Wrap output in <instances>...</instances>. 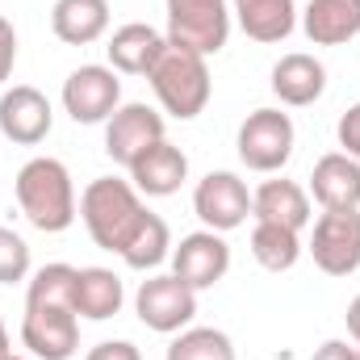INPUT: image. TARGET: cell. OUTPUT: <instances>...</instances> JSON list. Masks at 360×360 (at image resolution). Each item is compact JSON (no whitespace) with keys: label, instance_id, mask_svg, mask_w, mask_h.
<instances>
[{"label":"cell","instance_id":"obj_10","mask_svg":"<svg viewBox=\"0 0 360 360\" xmlns=\"http://www.w3.org/2000/svg\"><path fill=\"white\" fill-rule=\"evenodd\" d=\"M21 344L34 360H72L80 352V319L68 306H25Z\"/></svg>","mask_w":360,"mask_h":360},{"label":"cell","instance_id":"obj_4","mask_svg":"<svg viewBox=\"0 0 360 360\" xmlns=\"http://www.w3.org/2000/svg\"><path fill=\"white\" fill-rule=\"evenodd\" d=\"M172 46L193 55H218L231 38V4L226 0H168V34Z\"/></svg>","mask_w":360,"mask_h":360},{"label":"cell","instance_id":"obj_2","mask_svg":"<svg viewBox=\"0 0 360 360\" xmlns=\"http://www.w3.org/2000/svg\"><path fill=\"white\" fill-rule=\"evenodd\" d=\"M80 218L89 226L92 243L101 252H126V243L134 239V231L143 226L147 218V205H143V193L130 184V180L117 176H96L80 193Z\"/></svg>","mask_w":360,"mask_h":360},{"label":"cell","instance_id":"obj_1","mask_svg":"<svg viewBox=\"0 0 360 360\" xmlns=\"http://www.w3.org/2000/svg\"><path fill=\"white\" fill-rule=\"evenodd\" d=\"M17 205L25 214V222L42 235H59L76 222V184L63 160H51V155H34L21 172H17Z\"/></svg>","mask_w":360,"mask_h":360},{"label":"cell","instance_id":"obj_25","mask_svg":"<svg viewBox=\"0 0 360 360\" xmlns=\"http://www.w3.org/2000/svg\"><path fill=\"white\" fill-rule=\"evenodd\" d=\"M164 360H235V344L218 327H184L168 344Z\"/></svg>","mask_w":360,"mask_h":360},{"label":"cell","instance_id":"obj_33","mask_svg":"<svg viewBox=\"0 0 360 360\" xmlns=\"http://www.w3.org/2000/svg\"><path fill=\"white\" fill-rule=\"evenodd\" d=\"M8 352H13V348H8V331H4V319H0V360L8 356Z\"/></svg>","mask_w":360,"mask_h":360},{"label":"cell","instance_id":"obj_22","mask_svg":"<svg viewBox=\"0 0 360 360\" xmlns=\"http://www.w3.org/2000/svg\"><path fill=\"white\" fill-rule=\"evenodd\" d=\"M126 302V289H122V276L113 269H80L76 272V297H72V310L76 319H92V323H105L122 310Z\"/></svg>","mask_w":360,"mask_h":360},{"label":"cell","instance_id":"obj_20","mask_svg":"<svg viewBox=\"0 0 360 360\" xmlns=\"http://www.w3.org/2000/svg\"><path fill=\"white\" fill-rule=\"evenodd\" d=\"M231 13L239 21V30L252 42H285L297 25V4L293 0H231Z\"/></svg>","mask_w":360,"mask_h":360},{"label":"cell","instance_id":"obj_14","mask_svg":"<svg viewBox=\"0 0 360 360\" xmlns=\"http://www.w3.org/2000/svg\"><path fill=\"white\" fill-rule=\"evenodd\" d=\"M126 172H130V184H134L143 197H172V193H180V184L188 180V155L180 151L176 143L160 139V143L147 147Z\"/></svg>","mask_w":360,"mask_h":360},{"label":"cell","instance_id":"obj_35","mask_svg":"<svg viewBox=\"0 0 360 360\" xmlns=\"http://www.w3.org/2000/svg\"><path fill=\"white\" fill-rule=\"evenodd\" d=\"M352 360H360V348H356V352H352Z\"/></svg>","mask_w":360,"mask_h":360},{"label":"cell","instance_id":"obj_3","mask_svg":"<svg viewBox=\"0 0 360 360\" xmlns=\"http://www.w3.org/2000/svg\"><path fill=\"white\" fill-rule=\"evenodd\" d=\"M151 92L155 101L164 105L168 117L176 122H193L205 105H210V92H214V80H210V63L205 55H193L184 46H172L160 55V63L151 68Z\"/></svg>","mask_w":360,"mask_h":360},{"label":"cell","instance_id":"obj_8","mask_svg":"<svg viewBox=\"0 0 360 360\" xmlns=\"http://www.w3.org/2000/svg\"><path fill=\"white\" fill-rule=\"evenodd\" d=\"M193 214L205 222V231H235L252 218V188L239 172H205L193 188Z\"/></svg>","mask_w":360,"mask_h":360},{"label":"cell","instance_id":"obj_24","mask_svg":"<svg viewBox=\"0 0 360 360\" xmlns=\"http://www.w3.org/2000/svg\"><path fill=\"white\" fill-rule=\"evenodd\" d=\"M168 256H172V231H168V222H164L160 214L147 210V218H143V226L134 231V239L126 243L122 260H126V269L147 272V269H155V264H164Z\"/></svg>","mask_w":360,"mask_h":360},{"label":"cell","instance_id":"obj_12","mask_svg":"<svg viewBox=\"0 0 360 360\" xmlns=\"http://www.w3.org/2000/svg\"><path fill=\"white\" fill-rule=\"evenodd\" d=\"M172 272L188 289H214L231 272V248L218 231H193L172 248Z\"/></svg>","mask_w":360,"mask_h":360},{"label":"cell","instance_id":"obj_34","mask_svg":"<svg viewBox=\"0 0 360 360\" xmlns=\"http://www.w3.org/2000/svg\"><path fill=\"white\" fill-rule=\"evenodd\" d=\"M4 360H30V356H13V352H8V356H4Z\"/></svg>","mask_w":360,"mask_h":360},{"label":"cell","instance_id":"obj_11","mask_svg":"<svg viewBox=\"0 0 360 360\" xmlns=\"http://www.w3.org/2000/svg\"><path fill=\"white\" fill-rule=\"evenodd\" d=\"M164 139V113H155L143 101L117 105V113L105 122V155L122 168H130L147 147H155Z\"/></svg>","mask_w":360,"mask_h":360},{"label":"cell","instance_id":"obj_23","mask_svg":"<svg viewBox=\"0 0 360 360\" xmlns=\"http://www.w3.org/2000/svg\"><path fill=\"white\" fill-rule=\"evenodd\" d=\"M252 256L269 272H289L302 260V231L276 226V222H256L252 226Z\"/></svg>","mask_w":360,"mask_h":360},{"label":"cell","instance_id":"obj_21","mask_svg":"<svg viewBox=\"0 0 360 360\" xmlns=\"http://www.w3.org/2000/svg\"><path fill=\"white\" fill-rule=\"evenodd\" d=\"M51 30L68 46H89L109 30V0H55Z\"/></svg>","mask_w":360,"mask_h":360},{"label":"cell","instance_id":"obj_16","mask_svg":"<svg viewBox=\"0 0 360 360\" xmlns=\"http://www.w3.org/2000/svg\"><path fill=\"white\" fill-rule=\"evenodd\" d=\"M269 84H272V92H276L281 105L306 109V105H314V101L327 92V68H323L314 55L293 51V55H281V59H276Z\"/></svg>","mask_w":360,"mask_h":360},{"label":"cell","instance_id":"obj_9","mask_svg":"<svg viewBox=\"0 0 360 360\" xmlns=\"http://www.w3.org/2000/svg\"><path fill=\"white\" fill-rule=\"evenodd\" d=\"M310 256L327 276L360 269V210H323L310 231Z\"/></svg>","mask_w":360,"mask_h":360},{"label":"cell","instance_id":"obj_15","mask_svg":"<svg viewBox=\"0 0 360 360\" xmlns=\"http://www.w3.org/2000/svg\"><path fill=\"white\" fill-rule=\"evenodd\" d=\"M168 51V38L143 21H130L122 30H113L105 55H109V68L117 76H151V68L160 63V55Z\"/></svg>","mask_w":360,"mask_h":360},{"label":"cell","instance_id":"obj_27","mask_svg":"<svg viewBox=\"0 0 360 360\" xmlns=\"http://www.w3.org/2000/svg\"><path fill=\"white\" fill-rule=\"evenodd\" d=\"M25 276H30V243L17 231L0 226V285H17Z\"/></svg>","mask_w":360,"mask_h":360},{"label":"cell","instance_id":"obj_19","mask_svg":"<svg viewBox=\"0 0 360 360\" xmlns=\"http://www.w3.org/2000/svg\"><path fill=\"white\" fill-rule=\"evenodd\" d=\"M302 34L314 46H344L360 34V0H310L302 8Z\"/></svg>","mask_w":360,"mask_h":360},{"label":"cell","instance_id":"obj_13","mask_svg":"<svg viewBox=\"0 0 360 360\" xmlns=\"http://www.w3.org/2000/svg\"><path fill=\"white\" fill-rule=\"evenodd\" d=\"M55 126V109L34 84H13L0 96V134L17 147H38Z\"/></svg>","mask_w":360,"mask_h":360},{"label":"cell","instance_id":"obj_30","mask_svg":"<svg viewBox=\"0 0 360 360\" xmlns=\"http://www.w3.org/2000/svg\"><path fill=\"white\" fill-rule=\"evenodd\" d=\"M84 360H143V352H139L130 340H105V344L89 348Z\"/></svg>","mask_w":360,"mask_h":360},{"label":"cell","instance_id":"obj_28","mask_svg":"<svg viewBox=\"0 0 360 360\" xmlns=\"http://www.w3.org/2000/svg\"><path fill=\"white\" fill-rule=\"evenodd\" d=\"M335 139H340V147H344V155H352L360 160V101L340 117V126H335Z\"/></svg>","mask_w":360,"mask_h":360},{"label":"cell","instance_id":"obj_17","mask_svg":"<svg viewBox=\"0 0 360 360\" xmlns=\"http://www.w3.org/2000/svg\"><path fill=\"white\" fill-rule=\"evenodd\" d=\"M310 193L323 210H360V160L331 151L314 164Z\"/></svg>","mask_w":360,"mask_h":360},{"label":"cell","instance_id":"obj_5","mask_svg":"<svg viewBox=\"0 0 360 360\" xmlns=\"http://www.w3.org/2000/svg\"><path fill=\"white\" fill-rule=\"evenodd\" d=\"M293 139H297V134H293L289 113H281V109H256V113H248V122L239 126L235 147H239L243 168H252V172H260V176H272V172H281V168L289 164Z\"/></svg>","mask_w":360,"mask_h":360},{"label":"cell","instance_id":"obj_18","mask_svg":"<svg viewBox=\"0 0 360 360\" xmlns=\"http://www.w3.org/2000/svg\"><path fill=\"white\" fill-rule=\"evenodd\" d=\"M252 218L256 222L289 226V231H302V226H310V193L297 180H285V176L264 180L252 193Z\"/></svg>","mask_w":360,"mask_h":360},{"label":"cell","instance_id":"obj_29","mask_svg":"<svg viewBox=\"0 0 360 360\" xmlns=\"http://www.w3.org/2000/svg\"><path fill=\"white\" fill-rule=\"evenodd\" d=\"M13 63H17V30L8 17H0V84L13 76Z\"/></svg>","mask_w":360,"mask_h":360},{"label":"cell","instance_id":"obj_6","mask_svg":"<svg viewBox=\"0 0 360 360\" xmlns=\"http://www.w3.org/2000/svg\"><path fill=\"white\" fill-rule=\"evenodd\" d=\"M134 314L147 331H160V335H176L193 323L197 314V289H188L176 272H164V276H147L134 293Z\"/></svg>","mask_w":360,"mask_h":360},{"label":"cell","instance_id":"obj_32","mask_svg":"<svg viewBox=\"0 0 360 360\" xmlns=\"http://www.w3.org/2000/svg\"><path fill=\"white\" fill-rule=\"evenodd\" d=\"M344 319H348V335L360 344V293L348 302V314H344Z\"/></svg>","mask_w":360,"mask_h":360},{"label":"cell","instance_id":"obj_7","mask_svg":"<svg viewBox=\"0 0 360 360\" xmlns=\"http://www.w3.org/2000/svg\"><path fill=\"white\" fill-rule=\"evenodd\" d=\"M122 105V80L105 63H84L63 80V109L80 126H101Z\"/></svg>","mask_w":360,"mask_h":360},{"label":"cell","instance_id":"obj_31","mask_svg":"<svg viewBox=\"0 0 360 360\" xmlns=\"http://www.w3.org/2000/svg\"><path fill=\"white\" fill-rule=\"evenodd\" d=\"M352 352H356V348H348L344 340H327V344H323L310 360H352Z\"/></svg>","mask_w":360,"mask_h":360},{"label":"cell","instance_id":"obj_26","mask_svg":"<svg viewBox=\"0 0 360 360\" xmlns=\"http://www.w3.org/2000/svg\"><path fill=\"white\" fill-rule=\"evenodd\" d=\"M76 272L72 264H42V269L30 276V289H25V306H68L72 310V297H76Z\"/></svg>","mask_w":360,"mask_h":360}]
</instances>
